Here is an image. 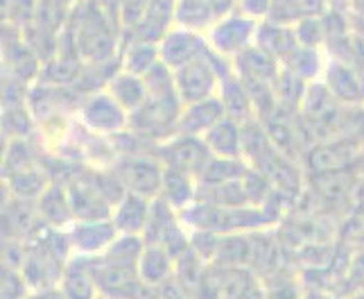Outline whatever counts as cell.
Here are the masks:
<instances>
[{
	"label": "cell",
	"instance_id": "obj_1",
	"mask_svg": "<svg viewBox=\"0 0 364 299\" xmlns=\"http://www.w3.org/2000/svg\"><path fill=\"white\" fill-rule=\"evenodd\" d=\"M181 111L183 103L177 89L166 93H149L143 107L129 114V127L149 141L163 143L177 134Z\"/></svg>",
	"mask_w": 364,
	"mask_h": 299
},
{
	"label": "cell",
	"instance_id": "obj_2",
	"mask_svg": "<svg viewBox=\"0 0 364 299\" xmlns=\"http://www.w3.org/2000/svg\"><path fill=\"white\" fill-rule=\"evenodd\" d=\"M111 170L118 174V179L124 184L127 193L143 195L147 199L161 195L166 166L161 164L156 154H122L120 159H116Z\"/></svg>",
	"mask_w": 364,
	"mask_h": 299
},
{
	"label": "cell",
	"instance_id": "obj_3",
	"mask_svg": "<svg viewBox=\"0 0 364 299\" xmlns=\"http://www.w3.org/2000/svg\"><path fill=\"white\" fill-rule=\"evenodd\" d=\"M258 21L251 19L242 11H231V14L218 19L208 30V46L222 57H235L240 55L245 48H249L256 39Z\"/></svg>",
	"mask_w": 364,
	"mask_h": 299
},
{
	"label": "cell",
	"instance_id": "obj_4",
	"mask_svg": "<svg viewBox=\"0 0 364 299\" xmlns=\"http://www.w3.org/2000/svg\"><path fill=\"white\" fill-rule=\"evenodd\" d=\"M80 120L93 134H111L116 136L129 127V114L124 111L111 93L95 91L89 93L80 105Z\"/></svg>",
	"mask_w": 364,
	"mask_h": 299
},
{
	"label": "cell",
	"instance_id": "obj_5",
	"mask_svg": "<svg viewBox=\"0 0 364 299\" xmlns=\"http://www.w3.org/2000/svg\"><path fill=\"white\" fill-rule=\"evenodd\" d=\"M66 191L75 220H111L114 216V204L100 191L91 168H80V172L66 182Z\"/></svg>",
	"mask_w": 364,
	"mask_h": 299
},
{
	"label": "cell",
	"instance_id": "obj_6",
	"mask_svg": "<svg viewBox=\"0 0 364 299\" xmlns=\"http://www.w3.org/2000/svg\"><path fill=\"white\" fill-rule=\"evenodd\" d=\"M156 157L166 168H177L186 170L191 174H199L204 164L210 157V150L202 136H186V134H174L172 139L159 143Z\"/></svg>",
	"mask_w": 364,
	"mask_h": 299
},
{
	"label": "cell",
	"instance_id": "obj_7",
	"mask_svg": "<svg viewBox=\"0 0 364 299\" xmlns=\"http://www.w3.org/2000/svg\"><path fill=\"white\" fill-rule=\"evenodd\" d=\"M68 261L59 258L46 247H28V256L21 268L25 283H28L30 293H46L57 290L61 277H64Z\"/></svg>",
	"mask_w": 364,
	"mask_h": 299
},
{
	"label": "cell",
	"instance_id": "obj_8",
	"mask_svg": "<svg viewBox=\"0 0 364 299\" xmlns=\"http://www.w3.org/2000/svg\"><path fill=\"white\" fill-rule=\"evenodd\" d=\"M208 50H210V46H208L206 36H202L199 32H193V30L179 28V25L174 30H170L159 43L161 61H166L172 70H177L186 64H191V61L204 57Z\"/></svg>",
	"mask_w": 364,
	"mask_h": 299
},
{
	"label": "cell",
	"instance_id": "obj_9",
	"mask_svg": "<svg viewBox=\"0 0 364 299\" xmlns=\"http://www.w3.org/2000/svg\"><path fill=\"white\" fill-rule=\"evenodd\" d=\"M75 254L100 256L116 241L118 229L114 220H75L68 229Z\"/></svg>",
	"mask_w": 364,
	"mask_h": 299
},
{
	"label": "cell",
	"instance_id": "obj_10",
	"mask_svg": "<svg viewBox=\"0 0 364 299\" xmlns=\"http://www.w3.org/2000/svg\"><path fill=\"white\" fill-rule=\"evenodd\" d=\"M326 86L344 105H364V70L346 59H333L326 66Z\"/></svg>",
	"mask_w": 364,
	"mask_h": 299
},
{
	"label": "cell",
	"instance_id": "obj_11",
	"mask_svg": "<svg viewBox=\"0 0 364 299\" xmlns=\"http://www.w3.org/2000/svg\"><path fill=\"white\" fill-rule=\"evenodd\" d=\"M59 290L66 299H95V295H97L95 256L73 254L66 263Z\"/></svg>",
	"mask_w": 364,
	"mask_h": 299
},
{
	"label": "cell",
	"instance_id": "obj_12",
	"mask_svg": "<svg viewBox=\"0 0 364 299\" xmlns=\"http://www.w3.org/2000/svg\"><path fill=\"white\" fill-rule=\"evenodd\" d=\"M281 70H283L281 61L265 53L262 48H258L256 43H251L240 55L233 57V73L240 80H258V82L276 84Z\"/></svg>",
	"mask_w": 364,
	"mask_h": 299
},
{
	"label": "cell",
	"instance_id": "obj_13",
	"mask_svg": "<svg viewBox=\"0 0 364 299\" xmlns=\"http://www.w3.org/2000/svg\"><path fill=\"white\" fill-rule=\"evenodd\" d=\"M224 116H227V111H224L220 95L199 100V103L183 105V111L179 116V125H177V134L204 136L213 125L220 122Z\"/></svg>",
	"mask_w": 364,
	"mask_h": 299
},
{
	"label": "cell",
	"instance_id": "obj_14",
	"mask_svg": "<svg viewBox=\"0 0 364 299\" xmlns=\"http://www.w3.org/2000/svg\"><path fill=\"white\" fill-rule=\"evenodd\" d=\"M177 11V0H149V7L145 16L138 21L132 30V39L147 41V43H161V39L170 32V25Z\"/></svg>",
	"mask_w": 364,
	"mask_h": 299
},
{
	"label": "cell",
	"instance_id": "obj_15",
	"mask_svg": "<svg viewBox=\"0 0 364 299\" xmlns=\"http://www.w3.org/2000/svg\"><path fill=\"white\" fill-rule=\"evenodd\" d=\"M254 43L258 48L265 50V53H269L272 57L279 59L281 64L299 48V39H296L294 25L290 28V25L279 23V21H272V19L258 23Z\"/></svg>",
	"mask_w": 364,
	"mask_h": 299
},
{
	"label": "cell",
	"instance_id": "obj_16",
	"mask_svg": "<svg viewBox=\"0 0 364 299\" xmlns=\"http://www.w3.org/2000/svg\"><path fill=\"white\" fill-rule=\"evenodd\" d=\"M36 209H39V216L46 224L57 229H66L75 222V214L70 206V197L66 191V184L53 182L46 189V193L36 199Z\"/></svg>",
	"mask_w": 364,
	"mask_h": 299
},
{
	"label": "cell",
	"instance_id": "obj_17",
	"mask_svg": "<svg viewBox=\"0 0 364 299\" xmlns=\"http://www.w3.org/2000/svg\"><path fill=\"white\" fill-rule=\"evenodd\" d=\"M149 211H152V199L136 195V193H127L114 206V216H111V220H114L118 234L143 236L147 222H149Z\"/></svg>",
	"mask_w": 364,
	"mask_h": 299
},
{
	"label": "cell",
	"instance_id": "obj_18",
	"mask_svg": "<svg viewBox=\"0 0 364 299\" xmlns=\"http://www.w3.org/2000/svg\"><path fill=\"white\" fill-rule=\"evenodd\" d=\"M107 91L127 114H134L136 109H141L149 95L143 75H136L122 68L111 78V82L107 84Z\"/></svg>",
	"mask_w": 364,
	"mask_h": 299
},
{
	"label": "cell",
	"instance_id": "obj_19",
	"mask_svg": "<svg viewBox=\"0 0 364 299\" xmlns=\"http://www.w3.org/2000/svg\"><path fill=\"white\" fill-rule=\"evenodd\" d=\"M358 145L350 141H342V143H323L317 147H310L306 161L312 172L317 174H326V172H340L346 168V164H350Z\"/></svg>",
	"mask_w": 364,
	"mask_h": 299
},
{
	"label": "cell",
	"instance_id": "obj_20",
	"mask_svg": "<svg viewBox=\"0 0 364 299\" xmlns=\"http://www.w3.org/2000/svg\"><path fill=\"white\" fill-rule=\"evenodd\" d=\"M174 263H177V261L170 256L166 247L145 243L143 254L138 258V274H141L143 283L159 288V285H163L174 277Z\"/></svg>",
	"mask_w": 364,
	"mask_h": 299
},
{
	"label": "cell",
	"instance_id": "obj_21",
	"mask_svg": "<svg viewBox=\"0 0 364 299\" xmlns=\"http://www.w3.org/2000/svg\"><path fill=\"white\" fill-rule=\"evenodd\" d=\"M210 154L218 157H242V122L224 116L220 122L202 136Z\"/></svg>",
	"mask_w": 364,
	"mask_h": 299
},
{
	"label": "cell",
	"instance_id": "obj_22",
	"mask_svg": "<svg viewBox=\"0 0 364 299\" xmlns=\"http://www.w3.org/2000/svg\"><path fill=\"white\" fill-rule=\"evenodd\" d=\"M161 197L181 214L183 209H188L197 199V177L186 170L166 168L163 170Z\"/></svg>",
	"mask_w": 364,
	"mask_h": 299
},
{
	"label": "cell",
	"instance_id": "obj_23",
	"mask_svg": "<svg viewBox=\"0 0 364 299\" xmlns=\"http://www.w3.org/2000/svg\"><path fill=\"white\" fill-rule=\"evenodd\" d=\"M218 95L224 105V111H227V116L237 120V122H247L251 118H256V111H254V105H251V98L245 89L242 80L237 78V75H229V78H224L220 82V89H218Z\"/></svg>",
	"mask_w": 364,
	"mask_h": 299
},
{
	"label": "cell",
	"instance_id": "obj_24",
	"mask_svg": "<svg viewBox=\"0 0 364 299\" xmlns=\"http://www.w3.org/2000/svg\"><path fill=\"white\" fill-rule=\"evenodd\" d=\"M251 261H254V231L224 234L213 263L224 268H251Z\"/></svg>",
	"mask_w": 364,
	"mask_h": 299
},
{
	"label": "cell",
	"instance_id": "obj_25",
	"mask_svg": "<svg viewBox=\"0 0 364 299\" xmlns=\"http://www.w3.org/2000/svg\"><path fill=\"white\" fill-rule=\"evenodd\" d=\"M249 164L242 157H218L210 154L204 168L197 174L199 186H220L233 179H242Z\"/></svg>",
	"mask_w": 364,
	"mask_h": 299
},
{
	"label": "cell",
	"instance_id": "obj_26",
	"mask_svg": "<svg viewBox=\"0 0 364 299\" xmlns=\"http://www.w3.org/2000/svg\"><path fill=\"white\" fill-rule=\"evenodd\" d=\"M218 21L215 9L210 0H177V11H174V23L179 28L202 32L210 30V25Z\"/></svg>",
	"mask_w": 364,
	"mask_h": 299
},
{
	"label": "cell",
	"instance_id": "obj_27",
	"mask_svg": "<svg viewBox=\"0 0 364 299\" xmlns=\"http://www.w3.org/2000/svg\"><path fill=\"white\" fill-rule=\"evenodd\" d=\"M53 184L48 177V172L41 168H30V170H21L16 174H9L7 177V193L16 199H28V202H36L48 186Z\"/></svg>",
	"mask_w": 364,
	"mask_h": 299
},
{
	"label": "cell",
	"instance_id": "obj_28",
	"mask_svg": "<svg viewBox=\"0 0 364 299\" xmlns=\"http://www.w3.org/2000/svg\"><path fill=\"white\" fill-rule=\"evenodd\" d=\"M145 249V241L143 236L136 234H118L116 241L107 247V252H102L100 256L111 261V263L118 266H136L138 268V258H141Z\"/></svg>",
	"mask_w": 364,
	"mask_h": 299
},
{
	"label": "cell",
	"instance_id": "obj_29",
	"mask_svg": "<svg viewBox=\"0 0 364 299\" xmlns=\"http://www.w3.org/2000/svg\"><path fill=\"white\" fill-rule=\"evenodd\" d=\"M122 59V70H129L136 75H145L149 68L161 61L159 55V43H147V41H136L132 39V43L124 48Z\"/></svg>",
	"mask_w": 364,
	"mask_h": 299
},
{
	"label": "cell",
	"instance_id": "obj_30",
	"mask_svg": "<svg viewBox=\"0 0 364 299\" xmlns=\"http://www.w3.org/2000/svg\"><path fill=\"white\" fill-rule=\"evenodd\" d=\"M36 159H39V154L28 141V136L25 139H11L3 154V172L9 177V174H16L21 170H30L36 166Z\"/></svg>",
	"mask_w": 364,
	"mask_h": 299
},
{
	"label": "cell",
	"instance_id": "obj_31",
	"mask_svg": "<svg viewBox=\"0 0 364 299\" xmlns=\"http://www.w3.org/2000/svg\"><path fill=\"white\" fill-rule=\"evenodd\" d=\"M283 68L292 70L301 80L312 82L321 73V57L317 53V48L299 46L294 53L283 61Z\"/></svg>",
	"mask_w": 364,
	"mask_h": 299
},
{
	"label": "cell",
	"instance_id": "obj_32",
	"mask_svg": "<svg viewBox=\"0 0 364 299\" xmlns=\"http://www.w3.org/2000/svg\"><path fill=\"white\" fill-rule=\"evenodd\" d=\"M242 184H245V193H247V199L251 206H262L267 202V197L274 193V186H272L269 177L254 166L247 168Z\"/></svg>",
	"mask_w": 364,
	"mask_h": 299
},
{
	"label": "cell",
	"instance_id": "obj_33",
	"mask_svg": "<svg viewBox=\"0 0 364 299\" xmlns=\"http://www.w3.org/2000/svg\"><path fill=\"white\" fill-rule=\"evenodd\" d=\"M28 105L21 107H7L3 111V132L7 134V139H25L30 136L32 127H30V114H28Z\"/></svg>",
	"mask_w": 364,
	"mask_h": 299
},
{
	"label": "cell",
	"instance_id": "obj_34",
	"mask_svg": "<svg viewBox=\"0 0 364 299\" xmlns=\"http://www.w3.org/2000/svg\"><path fill=\"white\" fill-rule=\"evenodd\" d=\"M30 288L25 283V277L21 270L3 268V290H0V299H28Z\"/></svg>",
	"mask_w": 364,
	"mask_h": 299
},
{
	"label": "cell",
	"instance_id": "obj_35",
	"mask_svg": "<svg viewBox=\"0 0 364 299\" xmlns=\"http://www.w3.org/2000/svg\"><path fill=\"white\" fill-rule=\"evenodd\" d=\"M149 0H122L120 5V25L124 30H134L138 21L145 16Z\"/></svg>",
	"mask_w": 364,
	"mask_h": 299
},
{
	"label": "cell",
	"instance_id": "obj_36",
	"mask_svg": "<svg viewBox=\"0 0 364 299\" xmlns=\"http://www.w3.org/2000/svg\"><path fill=\"white\" fill-rule=\"evenodd\" d=\"M272 3L274 0H237V11L258 21V16H269Z\"/></svg>",
	"mask_w": 364,
	"mask_h": 299
},
{
	"label": "cell",
	"instance_id": "obj_37",
	"mask_svg": "<svg viewBox=\"0 0 364 299\" xmlns=\"http://www.w3.org/2000/svg\"><path fill=\"white\" fill-rule=\"evenodd\" d=\"M159 295H161V299H191L183 293L181 285L174 281V277L170 281H166L163 285H159Z\"/></svg>",
	"mask_w": 364,
	"mask_h": 299
},
{
	"label": "cell",
	"instance_id": "obj_38",
	"mask_svg": "<svg viewBox=\"0 0 364 299\" xmlns=\"http://www.w3.org/2000/svg\"><path fill=\"white\" fill-rule=\"evenodd\" d=\"M210 5H213V9H215L218 19H222V16L231 14L233 7L237 5V0H210Z\"/></svg>",
	"mask_w": 364,
	"mask_h": 299
},
{
	"label": "cell",
	"instance_id": "obj_39",
	"mask_svg": "<svg viewBox=\"0 0 364 299\" xmlns=\"http://www.w3.org/2000/svg\"><path fill=\"white\" fill-rule=\"evenodd\" d=\"M28 299H66V297L57 288V290H46V293H30Z\"/></svg>",
	"mask_w": 364,
	"mask_h": 299
},
{
	"label": "cell",
	"instance_id": "obj_40",
	"mask_svg": "<svg viewBox=\"0 0 364 299\" xmlns=\"http://www.w3.org/2000/svg\"><path fill=\"white\" fill-rule=\"evenodd\" d=\"M355 243H358V247L364 252V218H362L360 227H358V231H355Z\"/></svg>",
	"mask_w": 364,
	"mask_h": 299
},
{
	"label": "cell",
	"instance_id": "obj_41",
	"mask_svg": "<svg viewBox=\"0 0 364 299\" xmlns=\"http://www.w3.org/2000/svg\"><path fill=\"white\" fill-rule=\"evenodd\" d=\"M143 299H161V295H159V288H152V290H149Z\"/></svg>",
	"mask_w": 364,
	"mask_h": 299
},
{
	"label": "cell",
	"instance_id": "obj_42",
	"mask_svg": "<svg viewBox=\"0 0 364 299\" xmlns=\"http://www.w3.org/2000/svg\"><path fill=\"white\" fill-rule=\"evenodd\" d=\"M348 299H364V290H353Z\"/></svg>",
	"mask_w": 364,
	"mask_h": 299
},
{
	"label": "cell",
	"instance_id": "obj_43",
	"mask_svg": "<svg viewBox=\"0 0 364 299\" xmlns=\"http://www.w3.org/2000/svg\"><path fill=\"white\" fill-rule=\"evenodd\" d=\"M95 299H114V297H109V295H102V293H97Z\"/></svg>",
	"mask_w": 364,
	"mask_h": 299
},
{
	"label": "cell",
	"instance_id": "obj_44",
	"mask_svg": "<svg viewBox=\"0 0 364 299\" xmlns=\"http://www.w3.org/2000/svg\"><path fill=\"white\" fill-rule=\"evenodd\" d=\"M68 3H84V0H68Z\"/></svg>",
	"mask_w": 364,
	"mask_h": 299
}]
</instances>
